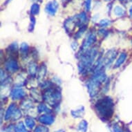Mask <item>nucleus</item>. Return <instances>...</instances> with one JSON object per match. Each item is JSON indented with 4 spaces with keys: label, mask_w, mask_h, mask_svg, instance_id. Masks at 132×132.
I'll use <instances>...</instances> for the list:
<instances>
[{
    "label": "nucleus",
    "mask_w": 132,
    "mask_h": 132,
    "mask_svg": "<svg viewBox=\"0 0 132 132\" xmlns=\"http://www.w3.org/2000/svg\"><path fill=\"white\" fill-rule=\"evenodd\" d=\"M95 109L97 110L100 117L104 120L109 119L113 113V102L109 97L102 98L95 104Z\"/></svg>",
    "instance_id": "1"
},
{
    "label": "nucleus",
    "mask_w": 132,
    "mask_h": 132,
    "mask_svg": "<svg viewBox=\"0 0 132 132\" xmlns=\"http://www.w3.org/2000/svg\"><path fill=\"white\" fill-rule=\"evenodd\" d=\"M60 93L57 90L48 89L44 94V99L51 105L57 104L60 100Z\"/></svg>",
    "instance_id": "2"
},
{
    "label": "nucleus",
    "mask_w": 132,
    "mask_h": 132,
    "mask_svg": "<svg viewBox=\"0 0 132 132\" xmlns=\"http://www.w3.org/2000/svg\"><path fill=\"white\" fill-rule=\"evenodd\" d=\"M96 54H97V51L93 49L84 55L81 60V67H82V68H87L90 67L93 63Z\"/></svg>",
    "instance_id": "3"
},
{
    "label": "nucleus",
    "mask_w": 132,
    "mask_h": 132,
    "mask_svg": "<svg viewBox=\"0 0 132 132\" xmlns=\"http://www.w3.org/2000/svg\"><path fill=\"white\" fill-rule=\"evenodd\" d=\"M59 7V4L55 0L51 1L46 5L45 11L51 15H55Z\"/></svg>",
    "instance_id": "4"
},
{
    "label": "nucleus",
    "mask_w": 132,
    "mask_h": 132,
    "mask_svg": "<svg viewBox=\"0 0 132 132\" xmlns=\"http://www.w3.org/2000/svg\"><path fill=\"white\" fill-rule=\"evenodd\" d=\"M11 97L13 100H18L21 99L25 95V91L22 88H17L14 89L11 92Z\"/></svg>",
    "instance_id": "5"
},
{
    "label": "nucleus",
    "mask_w": 132,
    "mask_h": 132,
    "mask_svg": "<svg viewBox=\"0 0 132 132\" xmlns=\"http://www.w3.org/2000/svg\"><path fill=\"white\" fill-rule=\"evenodd\" d=\"M116 51L114 50H111L110 51H108L105 55L104 58V63L106 65H109L113 62V61L116 58Z\"/></svg>",
    "instance_id": "6"
},
{
    "label": "nucleus",
    "mask_w": 132,
    "mask_h": 132,
    "mask_svg": "<svg viewBox=\"0 0 132 132\" xmlns=\"http://www.w3.org/2000/svg\"><path fill=\"white\" fill-rule=\"evenodd\" d=\"M95 39H96V37H95V34L91 33V34L88 35L87 38L84 41V42H83V45H82L83 49H87L95 41Z\"/></svg>",
    "instance_id": "7"
},
{
    "label": "nucleus",
    "mask_w": 132,
    "mask_h": 132,
    "mask_svg": "<svg viewBox=\"0 0 132 132\" xmlns=\"http://www.w3.org/2000/svg\"><path fill=\"white\" fill-rule=\"evenodd\" d=\"M38 120L42 123L49 125L53 124V122H54V118L51 115H43L38 118Z\"/></svg>",
    "instance_id": "8"
},
{
    "label": "nucleus",
    "mask_w": 132,
    "mask_h": 132,
    "mask_svg": "<svg viewBox=\"0 0 132 132\" xmlns=\"http://www.w3.org/2000/svg\"><path fill=\"white\" fill-rule=\"evenodd\" d=\"M6 69L10 72H15L18 69V65L14 60H9L6 64Z\"/></svg>",
    "instance_id": "9"
},
{
    "label": "nucleus",
    "mask_w": 132,
    "mask_h": 132,
    "mask_svg": "<svg viewBox=\"0 0 132 132\" xmlns=\"http://www.w3.org/2000/svg\"><path fill=\"white\" fill-rule=\"evenodd\" d=\"M15 111H16V105L15 104H12L11 105H10V106L7 109L6 114H5V120H8L11 117H13Z\"/></svg>",
    "instance_id": "10"
},
{
    "label": "nucleus",
    "mask_w": 132,
    "mask_h": 132,
    "mask_svg": "<svg viewBox=\"0 0 132 132\" xmlns=\"http://www.w3.org/2000/svg\"><path fill=\"white\" fill-rule=\"evenodd\" d=\"M126 58H127V55L126 53H121V55H120V57L118 59V60L116 61V62L115 64V68H118L120 67L124 62H125V61Z\"/></svg>",
    "instance_id": "11"
},
{
    "label": "nucleus",
    "mask_w": 132,
    "mask_h": 132,
    "mask_svg": "<svg viewBox=\"0 0 132 132\" xmlns=\"http://www.w3.org/2000/svg\"><path fill=\"white\" fill-rule=\"evenodd\" d=\"M113 13L116 16L118 17H120V16H122V15H125V9L121 6H116L114 8V10H113Z\"/></svg>",
    "instance_id": "12"
},
{
    "label": "nucleus",
    "mask_w": 132,
    "mask_h": 132,
    "mask_svg": "<svg viewBox=\"0 0 132 132\" xmlns=\"http://www.w3.org/2000/svg\"><path fill=\"white\" fill-rule=\"evenodd\" d=\"M73 116L75 118H80L82 117L83 114H84V108L83 107H80L78 109H76L75 111H72L71 112Z\"/></svg>",
    "instance_id": "13"
},
{
    "label": "nucleus",
    "mask_w": 132,
    "mask_h": 132,
    "mask_svg": "<svg viewBox=\"0 0 132 132\" xmlns=\"http://www.w3.org/2000/svg\"><path fill=\"white\" fill-rule=\"evenodd\" d=\"M40 6L38 4H33L30 7V13L32 15H35L39 14Z\"/></svg>",
    "instance_id": "14"
},
{
    "label": "nucleus",
    "mask_w": 132,
    "mask_h": 132,
    "mask_svg": "<svg viewBox=\"0 0 132 132\" xmlns=\"http://www.w3.org/2000/svg\"><path fill=\"white\" fill-rule=\"evenodd\" d=\"M25 124H26V126L27 127L30 128V129H32V128H33L35 127V122L32 118L27 117L26 119H25Z\"/></svg>",
    "instance_id": "15"
},
{
    "label": "nucleus",
    "mask_w": 132,
    "mask_h": 132,
    "mask_svg": "<svg viewBox=\"0 0 132 132\" xmlns=\"http://www.w3.org/2000/svg\"><path fill=\"white\" fill-rule=\"evenodd\" d=\"M15 132H29L26 129V127L24 125L22 122L18 123V125L15 127Z\"/></svg>",
    "instance_id": "16"
},
{
    "label": "nucleus",
    "mask_w": 132,
    "mask_h": 132,
    "mask_svg": "<svg viewBox=\"0 0 132 132\" xmlns=\"http://www.w3.org/2000/svg\"><path fill=\"white\" fill-rule=\"evenodd\" d=\"M46 73V69L44 66H42L41 67L39 68V69L37 71V74H38V78L41 79L44 78V76H45Z\"/></svg>",
    "instance_id": "17"
},
{
    "label": "nucleus",
    "mask_w": 132,
    "mask_h": 132,
    "mask_svg": "<svg viewBox=\"0 0 132 132\" xmlns=\"http://www.w3.org/2000/svg\"><path fill=\"white\" fill-rule=\"evenodd\" d=\"M87 126H88V124L85 120H83L78 125V129L80 131H82V132H86L87 130Z\"/></svg>",
    "instance_id": "18"
},
{
    "label": "nucleus",
    "mask_w": 132,
    "mask_h": 132,
    "mask_svg": "<svg viewBox=\"0 0 132 132\" xmlns=\"http://www.w3.org/2000/svg\"><path fill=\"white\" fill-rule=\"evenodd\" d=\"M37 109H38L39 112H44V113L49 112V109H48V107L46 106L45 104H39Z\"/></svg>",
    "instance_id": "19"
},
{
    "label": "nucleus",
    "mask_w": 132,
    "mask_h": 132,
    "mask_svg": "<svg viewBox=\"0 0 132 132\" xmlns=\"http://www.w3.org/2000/svg\"><path fill=\"white\" fill-rule=\"evenodd\" d=\"M28 45H27V44L26 43H23L22 44V45L20 46V51L22 53L23 55H24L25 54H26V53L28 51Z\"/></svg>",
    "instance_id": "20"
},
{
    "label": "nucleus",
    "mask_w": 132,
    "mask_h": 132,
    "mask_svg": "<svg viewBox=\"0 0 132 132\" xmlns=\"http://www.w3.org/2000/svg\"><path fill=\"white\" fill-rule=\"evenodd\" d=\"M34 132H49V129L46 127H42V126H38L35 129Z\"/></svg>",
    "instance_id": "21"
},
{
    "label": "nucleus",
    "mask_w": 132,
    "mask_h": 132,
    "mask_svg": "<svg viewBox=\"0 0 132 132\" xmlns=\"http://www.w3.org/2000/svg\"><path fill=\"white\" fill-rule=\"evenodd\" d=\"M29 72L30 73V74L32 75H34L36 73H37V67L35 64H31L29 67Z\"/></svg>",
    "instance_id": "22"
},
{
    "label": "nucleus",
    "mask_w": 132,
    "mask_h": 132,
    "mask_svg": "<svg viewBox=\"0 0 132 132\" xmlns=\"http://www.w3.org/2000/svg\"><path fill=\"white\" fill-rule=\"evenodd\" d=\"M35 18L33 17V16H31L30 17V24L29 26V30L31 31V30H33L34 28V26H35Z\"/></svg>",
    "instance_id": "23"
},
{
    "label": "nucleus",
    "mask_w": 132,
    "mask_h": 132,
    "mask_svg": "<svg viewBox=\"0 0 132 132\" xmlns=\"http://www.w3.org/2000/svg\"><path fill=\"white\" fill-rule=\"evenodd\" d=\"M21 116H22V113L20 112V111L19 110V109H16L15 113H14L13 116V120H16L19 119L20 118H21Z\"/></svg>",
    "instance_id": "24"
},
{
    "label": "nucleus",
    "mask_w": 132,
    "mask_h": 132,
    "mask_svg": "<svg viewBox=\"0 0 132 132\" xmlns=\"http://www.w3.org/2000/svg\"><path fill=\"white\" fill-rule=\"evenodd\" d=\"M110 23L111 22L109 20L105 19V20H101L100 22V23H99V24H100V26H102V27H105V26H109V25L110 24Z\"/></svg>",
    "instance_id": "25"
},
{
    "label": "nucleus",
    "mask_w": 132,
    "mask_h": 132,
    "mask_svg": "<svg viewBox=\"0 0 132 132\" xmlns=\"http://www.w3.org/2000/svg\"><path fill=\"white\" fill-rule=\"evenodd\" d=\"M91 0H86V3H85V7H86V10L87 11H90L91 9Z\"/></svg>",
    "instance_id": "26"
},
{
    "label": "nucleus",
    "mask_w": 132,
    "mask_h": 132,
    "mask_svg": "<svg viewBox=\"0 0 132 132\" xmlns=\"http://www.w3.org/2000/svg\"><path fill=\"white\" fill-rule=\"evenodd\" d=\"M113 130H114L115 132H123L119 126L118 125H115L114 127H113Z\"/></svg>",
    "instance_id": "27"
},
{
    "label": "nucleus",
    "mask_w": 132,
    "mask_h": 132,
    "mask_svg": "<svg viewBox=\"0 0 132 132\" xmlns=\"http://www.w3.org/2000/svg\"><path fill=\"white\" fill-rule=\"evenodd\" d=\"M129 14H130V17L132 18V6H131L129 9Z\"/></svg>",
    "instance_id": "28"
},
{
    "label": "nucleus",
    "mask_w": 132,
    "mask_h": 132,
    "mask_svg": "<svg viewBox=\"0 0 132 132\" xmlns=\"http://www.w3.org/2000/svg\"><path fill=\"white\" fill-rule=\"evenodd\" d=\"M11 1H12V0H6V2H5V4H9V3L10 2H11Z\"/></svg>",
    "instance_id": "29"
},
{
    "label": "nucleus",
    "mask_w": 132,
    "mask_h": 132,
    "mask_svg": "<svg viewBox=\"0 0 132 132\" xmlns=\"http://www.w3.org/2000/svg\"><path fill=\"white\" fill-rule=\"evenodd\" d=\"M120 2H125V1H127V0H120Z\"/></svg>",
    "instance_id": "30"
},
{
    "label": "nucleus",
    "mask_w": 132,
    "mask_h": 132,
    "mask_svg": "<svg viewBox=\"0 0 132 132\" xmlns=\"http://www.w3.org/2000/svg\"><path fill=\"white\" fill-rule=\"evenodd\" d=\"M105 1H106V2H109V1H111V0H105Z\"/></svg>",
    "instance_id": "31"
},
{
    "label": "nucleus",
    "mask_w": 132,
    "mask_h": 132,
    "mask_svg": "<svg viewBox=\"0 0 132 132\" xmlns=\"http://www.w3.org/2000/svg\"><path fill=\"white\" fill-rule=\"evenodd\" d=\"M34 1H38V0H34Z\"/></svg>",
    "instance_id": "32"
},
{
    "label": "nucleus",
    "mask_w": 132,
    "mask_h": 132,
    "mask_svg": "<svg viewBox=\"0 0 132 132\" xmlns=\"http://www.w3.org/2000/svg\"><path fill=\"white\" fill-rule=\"evenodd\" d=\"M131 1H132V0H131Z\"/></svg>",
    "instance_id": "33"
}]
</instances>
